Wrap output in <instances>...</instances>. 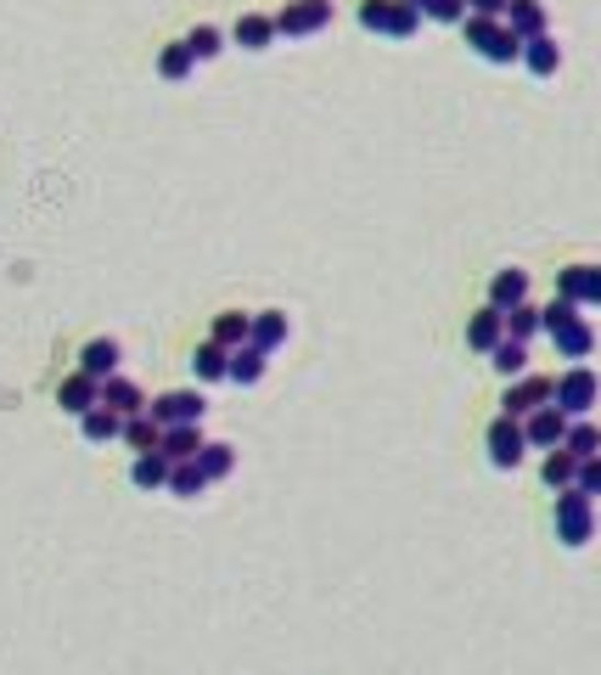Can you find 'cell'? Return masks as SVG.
Returning a JSON list of instances; mask_svg holds the SVG:
<instances>
[{
  "mask_svg": "<svg viewBox=\"0 0 601 675\" xmlns=\"http://www.w3.org/2000/svg\"><path fill=\"white\" fill-rule=\"evenodd\" d=\"M461 34H467V45L483 57V63H523V40L507 29V18H472L467 12V23H461Z\"/></svg>",
  "mask_w": 601,
  "mask_h": 675,
  "instance_id": "6da1fadb",
  "label": "cell"
},
{
  "mask_svg": "<svg viewBox=\"0 0 601 675\" xmlns=\"http://www.w3.org/2000/svg\"><path fill=\"white\" fill-rule=\"evenodd\" d=\"M507 29H512L517 40L550 34V23H545V7H539V0H512V7H507Z\"/></svg>",
  "mask_w": 601,
  "mask_h": 675,
  "instance_id": "ffe728a7",
  "label": "cell"
},
{
  "mask_svg": "<svg viewBox=\"0 0 601 675\" xmlns=\"http://www.w3.org/2000/svg\"><path fill=\"white\" fill-rule=\"evenodd\" d=\"M326 23H332V0H287L276 12V34H287V40H310Z\"/></svg>",
  "mask_w": 601,
  "mask_h": 675,
  "instance_id": "8992f818",
  "label": "cell"
},
{
  "mask_svg": "<svg viewBox=\"0 0 601 675\" xmlns=\"http://www.w3.org/2000/svg\"><path fill=\"white\" fill-rule=\"evenodd\" d=\"M557 400V377H545V372H528V377H512V389L500 395V417H534L539 406Z\"/></svg>",
  "mask_w": 601,
  "mask_h": 675,
  "instance_id": "277c9868",
  "label": "cell"
},
{
  "mask_svg": "<svg viewBox=\"0 0 601 675\" xmlns=\"http://www.w3.org/2000/svg\"><path fill=\"white\" fill-rule=\"evenodd\" d=\"M550 523H557V541L563 546H590L596 541V501L574 485V490H557V512H550Z\"/></svg>",
  "mask_w": 601,
  "mask_h": 675,
  "instance_id": "7a4b0ae2",
  "label": "cell"
},
{
  "mask_svg": "<svg viewBox=\"0 0 601 675\" xmlns=\"http://www.w3.org/2000/svg\"><path fill=\"white\" fill-rule=\"evenodd\" d=\"M231 40L242 45V52H270L281 34H276V18H270V12H242L236 29H231Z\"/></svg>",
  "mask_w": 601,
  "mask_h": 675,
  "instance_id": "4fadbf2b",
  "label": "cell"
},
{
  "mask_svg": "<svg viewBox=\"0 0 601 675\" xmlns=\"http://www.w3.org/2000/svg\"><path fill=\"white\" fill-rule=\"evenodd\" d=\"M119 440L135 451V456H146V451H158V440H164V428L153 422V411H141V417H124V433Z\"/></svg>",
  "mask_w": 601,
  "mask_h": 675,
  "instance_id": "cb8c5ba5",
  "label": "cell"
},
{
  "mask_svg": "<svg viewBox=\"0 0 601 675\" xmlns=\"http://www.w3.org/2000/svg\"><path fill=\"white\" fill-rule=\"evenodd\" d=\"M489 361H494L500 377H528V344H517V338H507V344H500Z\"/></svg>",
  "mask_w": 601,
  "mask_h": 675,
  "instance_id": "d6a6232c",
  "label": "cell"
},
{
  "mask_svg": "<svg viewBox=\"0 0 601 675\" xmlns=\"http://www.w3.org/2000/svg\"><path fill=\"white\" fill-rule=\"evenodd\" d=\"M539 478L550 490H574L579 485V462L568 456V451H545V467H539Z\"/></svg>",
  "mask_w": 601,
  "mask_h": 675,
  "instance_id": "f1b7e54d",
  "label": "cell"
},
{
  "mask_svg": "<svg viewBox=\"0 0 601 675\" xmlns=\"http://www.w3.org/2000/svg\"><path fill=\"white\" fill-rule=\"evenodd\" d=\"M169 473H175V462H169L164 451H146V456H135V467H130L135 490H169Z\"/></svg>",
  "mask_w": 601,
  "mask_h": 675,
  "instance_id": "d6986e66",
  "label": "cell"
},
{
  "mask_svg": "<svg viewBox=\"0 0 601 675\" xmlns=\"http://www.w3.org/2000/svg\"><path fill=\"white\" fill-rule=\"evenodd\" d=\"M557 299L568 305H601V265H563L557 270Z\"/></svg>",
  "mask_w": 601,
  "mask_h": 675,
  "instance_id": "9c48e42d",
  "label": "cell"
},
{
  "mask_svg": "<svg viewBox=\"0 0 601 675\" xmlns=\"http://www.w3.org/2000/svg\"><path fill=\"white\" fill-rule=\"evenodd\" d=\"M523 456H528L523 422H517V417H494V422H489V462H494L500 473H512V467H523Z\"/></svg>",
  "mask_w": 601,
  "mask_h": 675,
  "instance_id": "52a82bcc",
  "label": "cell"
},
{
  "mask_svg": "<svg viewBox=\"0 0 601 675\" xmlns=\"http://www.w3.org/2000/svg\"><path fill=\"white\" fill-rule=\"evenodd\" d=\"M523 433H528V451H563V440H568V411L539 406L534 417H523Z\"/></svg>",
  "mask_w": 601,
  "mask_h": 675,
  "instance_id": "30bf717a",
  "label": "cell"
},
{
  "mask_svg": "<svg viewBox=\"0 0 601 675\" xmlns=\"http://www.w3.org/2000/svg\"><path fill=\"white\" fill-rule=\"evenodd\" d=\"M523 68L534 74V79H550L563 68V45L550 40V34H534V40H523Z\"/></svg>",
  "mask_w": 601,
  "mask_h": 675,
  "instance_id": "2e32d148",
  "label": "cell"
},
{
  "mask_svg": "<svg viewBox=\"0 0 601 675\" xmlns=\"http://www.w3.org/2000/svg\"><path fill=\"white\" fill-rule=\"evenodd\" d=\"M191 372H197V383H225L231 350H220L214 338H209V344H197V350H191Z\"/></svg>",
  "mask_w": 601,
  "mask_h": 675,
  "instance_id": "44dd1931",
  "label": "cell"
},
{
  "mask_svg": "<svg viewBox=\"0 0 601 675\" xmlns=\"http://www.w3.org/2000/svg\"><path fill=\"white\" fill-rule=\"evenodd\" d=\"M507 7H512V0H467L472 18H507Z\"/></svg>",
  "mask_w": 601,
  "mask_h": 675,
  "instance_id": "f35d334b",
  "label": "cell"
},
{
  "mask_svg": "<svg viewBox=\"0 0 601 675\" xmlns=\"http://www.w3.org/2000/svg\"><path fill=\"white\" fill-rule=\"evenodd\" d=\"M489 305H494V310H517V305H528V270H494V281H489Z\"/></svg>",
  "mask_w": 601,
  "mask_h": 675,
  "instance_id": "e0dca14e",
  "label": "cell"
},
{
  "mask_svg": "<svg viewBox=\"0 0 601 675\" xmlns=\"http://www.w3.org/2000/svg\"><path fill=\"white\" fill-rule=\"evenodd\" d=\"M186 52H191L197 63H214V57L225 52V34H220L214 23H197V29L186 34Z\"/></svg>",
  "mask_w": 601,
  "mask_h": 675,
  "instance_id": "f546056e",
  "label": "cell"
},
{
  "mask_svg": "<svg viewBox=\"0 0 601 675\" xmlns=\"http://www.w3.org/2000/svg\"><path fill=\"white\" fill-rule=\"evenodd\" d=\"M203 445H209L203 428H164V440H158V451L169 462H197V451H203Z\"/></svg>",
  "mask_w": 601,
  "mask_h": 675,
  "instance_id": "603a6c76",
  "label": "cell"
},
{
  "mask_svg": "<svg viewBox=\"0 0 601 675\" xmlns=\"http://www.w3.org/2000/svg\"><path fill=\"white\" fill-rule=\"evenodd\" d=\"M209 478H203V467L197 462H175V473H169V496H197Z\"/></svg>",
  "mask_w": 601,
  "mask_h": 675,
  "instance_id": "d590c367",
  "label": "cell"
},
{
  "mask_svg": "<svg viewBox=\"0 0 601 675\" xmlns=\"http://www.w3.org/2000/svg\"><path fill=\"white\" fill-rule=\"evenodd\" d=\"M563 451H568L574 462H590V456H601V428H596L590 417L568 422V440H563Z\"/></svg>",
  "mask_w": 601,
  "mask_h": 675,
  "instance_id": "484cf974",
  "label": "cell"
},
{
  "mask_svg": "<svg viewBox=\"0 0 601 675\" xmlns=\"http://www.w3.org/2000/svg\"><path fill=\"white\" fill-rule=\"evenodd\" d=\"M191 68H197V57L186 52V40H175V45H164V52H158V74H164L169 85H180Z\"/></svg>",
  "mask_w": 601,
  "mask_h": 675,
  "instance_id": "4dcf8cb0",
  "label": "cell"
},
{
  "mask_svg": "<svg viewBox=\"0 0 601 675\" xmlns=\"http://www.w3.org/2000/svg\"><path fill=\"white\" fill-rule=\"evenodd\" d=\"M197 467H203V478L214 485V478H225V473L236 467V451H231L225 440H214V445H203V451H197Z\"/></svg>",
  "mask_w": 601,
  "mask_h": 675,
  "instance_id": "1f68e13d",
  "label": "cell"
},
{
  "mask_svg": "<svg viewBox=\"0 0 601 675\" xmlns=\"http://www.w3.org/2000/svg\"><path fill=\"white\" fill-rule=\"evenodd\" d=\"M265 361H270L265 350L242 344V350H231V372H225V377H231V383H242V389H254V383L265 377Z\"/></svg>",
  "mask_w": 601,
  "mask_h": 675,
  "instance_id": "4316f807",
  "label": "cell"
},
{
  "mask_svg": "<svg viewBox=\"0 0 601 675\" xmlns=\"http://www.w3.org/2000/svg\"><path fill=\"white\" fill-rule=\"evenodd\" d=\"M214 344H220V350H242V344H254V316H242V310L214 316Z\"/></svg>",
  "mask_w": 601,
  "mask_h": 675,
  "instance_id": "7402d4cb",
  "label": "cell"
},
{
  "mask_svg": "<svg viewBox=\"0 0 601 675\" xmlns=\"http://www.w3.org/2000/svg\"><path fill=\"white\" fill-rule=\"evenodd\" d=\"M281 344H287V316H281V310H259V316H254V350L276 355Z\"/></svg>",
  "mask_w": 601,
  "mask_h": 675,
  "instance_id": "83f0119b",
  "label": "cell"
},
{
  "mask_svg": "<svg viewBox=\"0 0 601 675\" xmlns=\"http://www.w3.org/2000/svg\"><path fill=\"white\" fill-rule=\"evenodd\" d=\"M411 7L433 23H467V0H411Z\"/></svg>",
  "mask_w": 601,
  "mask_h": 675,
  "instance_id": "836d02e7",
  "label": "cell"
},
{
  "mask_svg": "<svg viewBox=\"0 0 601 675\" xmlns=\"http://www.w3.org/2000/svg\"><path fill=\"white\" fill-rule=\"evenodd\" d=\"M574 316H579V305H568V299H550V305L539 310V327H545V332H557V327H568Z\"/></svg>",
  "mask_w": 601,
  "mask_h": 675,
  "instance_id": "8d00e7d4",
  "label": "cell"
},
{
  "mask_svg": "<svg viewBox=\"0 0 601 675\" xmlns=\"http://www.w3.org/2000/svg\"><path fill=\"white\" fill-rule=\"evenodd\" d=\"M550 344H557V355H563V361H590V355H596V327H590L585 316H574L568 327L550 332Z\"/></svg>",
  "mask_w": 601,
  "mask_h": 675,
  "instance_id": "9a60e30c",
  "label": "cell"
},
{
  "mask_svg": "<svg viewBox=\"0 0 601 675\" xmlns=\"http://www.w3.org/2000/svg\"><path fill=\"white\" fill-rule=\"evenodd\" d=\"M579 490L596 501L601 496V456H590V462H579Z\"/></svg>",
  "mask_w": 601,
  "mask_h": 675,
  "instance_id": "74e56055",
  "label": "cell"
},
{
  "mask_svg": "<svg viewBox=\"0 0 601 675\" xmlns=\"http://www.w3.org/2000/svg\"><path fill=\"white\" fill-rule=\"evenodd\" d=\"M534 332H545V327H539V310H534V305H517V310H507V338H517V344H528Z\"/></svg>",
  "mask_w": 601,
  "mask_h": 675,
  "instance_id": "e575fe53",
  "label": "cell"
},
{
  "mask_svg": "<svg viewBox=\"0 0 601 675\" xmlns=\"http://www.w3.org/2000/svg\"><path fill=\"white\" fill-rule=\"evenodd\" d=\"M119 361H124L119 338H90L85 355H79V372H85V377H96V383H108V377H119Z\"/></svg>",
  "mask_w": 601,
  "mask_h": 675,
  "instance_id": "7c38bea8",
  "label": "cell"
},
{
  "mask_svg": "<svg viewBox=\"0 0 601 675\" xmlns=\"http://www.w3.org/2000/svg\"><path fill=\"white\" fill-rule=\"evenodd\" d=\"M102 406H108V411H119V417H141L153 400H146L130 377H108V383H102Z\"/></svg>",
  "mask_w": 601,
  "mask_h": 675,
  "instance_id": "ac0fdd59",
  "label": "cell"
},
{
  "mask_svg": "<svg viewBox=\"0 0 601 675\" xmlns=\"http://www.w3.org/2000/svg\"><path fill=\"white\" fill-rule=\"evenodd\" d=\"M57 406H63L68 417H85V411H96V406H102V383H96V377H85V372L63 377V389H57Z\"/></svg>",
  "mask_w": 601,
  "mask_h": 675,
  "instance_id": "5bb4252c",
  "label": "cell"
},
{
  "mask_svg": "<svg viewBox=\"0 0 601 675\" xmlns=\"http://www.w3.org/2000/svg\"><path fill=\"white\" fill-rule=\"evenodd\" d=\"M146 411H153L158 428H197V422H203V411H209V400L197 395V389H169V395H158Z\"/></svg>",
  "mask_w": 601,
  "mask_h": 675,
  "instance_id": "ba28073f",
  "label": "cell"
},
{
  "mask_svg": "<svg viewBox=\"0 0 601 675\" xmlns=\"http://www.w3.org/2000/svg\"><path fill=\"white\" fill-rule=\"evenodd\" d=\"M360 29L388 34V40H411L422 29V12L411 0H360Z\"/></svg>",
  "mask_w": 601,
  "mask_h": 675,
  "instance_id": "3957f363",
  "label": "cell"
},
{
  "mask_svg": "<svg viewBox=\"0 0 601 675\" xmlns=\"http://www.w3.org/2000/svg\"><path fill=\"white\" fill-rule=\"evenodd\" d=\"M467 344L478 350V355H494L500 344H507V310H494V305H483L472 321H467Z\"/></svg>",
  "mask_w": 601,
  "mask_h": 675,
  "instance_id": "8fae6325",
  "label": "cell"
},
{
  "mask_svg": "<svg viewBox=\"0 0 601 675\" xmlns=\"http://www.w3.org/2000/svg\"><path fill=\"white\" fill-rule=\"evenodd\" d=\"M79 433H85L90 445H108V440H119V433H124V417L108 411V406H96V411L79 417Z\"/></svg>",
  "mask_w": 601,
  "mask_h": 675,
  "instance_id": "d4e9b609",
  "label": "cell"
},
{
  "mask_svg": "<svg viewBox=\"0 0 601 675\" xmlns=\"http://www.w3.org/2000/svg\"><path fill=\"white\" fill-rule=\"evenodd\" d=\"M596 395H601V377L590 372V366H568L563 377H557V411H568V422H579V417H590V406H596Z\"/></svg>",
  "mask_w": 601,
  "mask_h": 675,
  "instance_id": "5b68a950",
  "label": "cell"
}]
</instances>
